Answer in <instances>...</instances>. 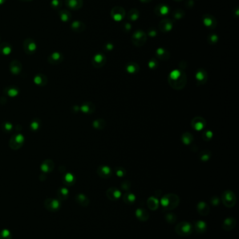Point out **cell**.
<instances>
[{"mask_svg": "<svg viewBox=\"0 0 239 239\" xmlns=\"http://www.w3.org/2000/svg\"><path fill=\"white\" fill-rule=\"evenodd\" d=\"M168 83L175 90H182L186 84V73L182 70L175 69L168 76Z\"/></svg>", "mask_w": 239, "mask_h": 239, "instance_id": "cell-1", "label": "cell"}, {"mask_svg": "<svg viewBox=\"0 0 239 239\" xmlns=\"http://www.w3.org/2000/svg\"><path fill=\"white\" fill-rule=\"evenodd\" d=\"M180 199L178 196L174 194H168L161 199V204L165 209L173 210L178 206Z\"/></svg>", "mask_w": 239, "mask_h": 239, "instance_id": "cell-2", "label": "cell"}, {"mask_svg": "<svg viewBox=\"0 0 239 239\" xmlns=\"http://www.w3.org/2000/svg\"><path fill=\"white\" fill-rule=\"evenodd\" d=\"M193 225L191 223L186 222H182L177 224L175 226V232L179 236H187L193 231Z\"/></svg>", "mask_w": 239, "mask_h": 239, "instance_id": "cell-3", "label": "cell"}, {"mask_svg": "<svg viewBox=\"0 0 239 239\" xmlns=\"http://www.w3.org/2000/svg\"><path fill=\"white\" fill-rule=\"evenodd\" d=\"M25 142V137L20 133H16L13 135L9 140V147L14 151L19 150Z\"/></svg>", "mask_w": 239, "mask_h": 239, "instance_id": "cell-4", "label": "cell"}, {"mask_svg": "<svg viewBox=\"0 0 239 239\" xmlns=\"http://www.w3.org/2000/svg\"><path fill=\"white\" fill-rule=\"evenodd\" d=\"M222 200L223 204L227 208L234 207L236 203V197L231 190H226L222 193Z\"/></svg>", "mask_w": 239, "mask_h": 239, "instance_id": "cell-5", "label": "cell"}, {"mask_svg": "<svg viewBox=\"0 0 239 239\" xmlns=\"http://www.w3.org/2000/svg\"><path fill=\"white\" fill-rule=\"evenodd\" d=\"M147 41V35L143 31L138 30L133 33L132 36L133 44L137 47H141L145 44Z\"/></svg>", "mask_w": 239, "mask_h": 239, "instance_id": "cell-6", "label": "cell"}, {"mask_svg": "<svg viewBox=\"0 0 239 239\" xmlns=\"http://www.w3.org/2000/svg\"><path fill=\"white\" fill-rule=\"evenodd\" d=\"M23 50L27 55H33L36 50V44L32 39H26L23 42Z\"/></svg>", "mask_w": 239, "mask_h": 239, "instance_id": "cell-7", "label": "cell"}, {"mask_svg": "<svg viewBox=\"0 0 239 239\" xmlns=\"http://www.w3.org/2000/svg\"><path fill=\"white\" fill-rule=\"evenodd\" d=\"M195 80L197 85H203L207 82L208 73L203 69H198L195 73Z\"/></svg>", "mask_w": 239, "mask_h": 239, "instance_id": "cell-8", "label": "cell"}, {"mask_svg": "<svg viewBox=\"0 0 239 239\" xmlns=\"http://www.w3.org/2000/svg\"><path fill=\"white\" fill-rule=\"evenodd\" d=\"M111 16L115 21L119 22V21L122 20L124 18L125 16V11L124 8L118 6V7H115L112 9Z\"/></svg>", "mask_w": 239, "mask_h": 239, "instance_id": "cell-9", "label": "cell"}, {"mask_svg": "<svg viewBox=\"0 0 239 239\" xmlns=\"http://www.w3.org/2000/svg\"><path fill=\"white\" fill-rule=\"evenodd\" d=\"M192 127L194 130L197 131H200L203 130L206 127V121L202 117H196L192 120L191 122Z\"/></svg>", "mask_w": 239, "mask_h": 239, "instance_id": "cell-10", "label": "cell"}, {"mask_svg": "<svg viewBox=\"0 0 239 239\" xmlns=\"http://www.w3.org/2000/svg\"><path fill=\"white\" fill-rule=\"evenodd\" d=\"M97 173L102 178L107 179L112 176V170L107 165H100L97 168Z\"/></svg>", "mask_w": 239, "mask_h": 239, "instance_id": "cell-11", "label": "cell"}, {"mask_svg": "<svg viewBox=\"0 0 239 239\" xmlns=\"http://www.w3.org/2000/svg\"><path fill=\"white\" fill-rule=\"evenodd\" d=\"M106 64V57L102 53H97L92 59V64L95 68H101Z\"/></svg>", "mask_w": 239, "mask_h": 239, "instance_id": "cell-12", "label": "cell"}, {"mask_svg": "<svg viewBox=\"0 0 239 239\" xmlns=\"http://www.w3.org/2000/svg\"><path fill=\"white\" fill-rule=\"evenodd\" d=\"M63 61V55L59 52H54L48 57V62L53 65L59 64Z\"/></svg>", "mask_w": 239, "mask_h": 239, "instance_id": "cell-13", "label": "cell"}, {"mask_svg": "<svg viewBox=\"0 0 239 239\" xmlns=\"http://www.w3.org/2000/svg\"><path fill=\"white\" fill-rule=\"evenodd\" d=\"M23 65L19 60H12L10 65H9V70H10L11 73L14 75H18L22 71Z\"/></svg>", "mask_w": 239, "mask_h": 239, "instance_id": "cell-14", "label": "cell"}, {"mask_svg": "<svg viewBox=\"0 0 239 239\" xmlns=\"http://www.w3.org/2000/svg\"><path fill=\"white\" fill-rule=\"evenodd\" d=\"M96 105L91 102H86L81 104L80 106V111L84 114L86 115H91L96 111Z\"/></svg>", "mask_w": 239, "mask_h": 239, "instance_id": "cell-15", "label": "cell"}, {"mask_svg": "<svg viewBox=\"0 0 239 239\" xmlns=\"http://www.w3.org/2000/svg\"><path fill=\"white\" fill-rule=\"evenodd\" d=\"M55 163L51 159H47L40 165L41 170L44 173H50L54 169Z\"/></svg>", "mask_w": 239, "mask_h": 239, "instance_id": "cell-16", "label": "cell"}, {"mask_svg": "<svg viewBox=\"0 0 239 239\" xmlns=\"http://www.w3.org/2000/svg\"><path fill=\"white\" fill-rule=\"evenodd\" d=\"M107 197L112 201H116L121 197V192L116 188H110L106 192Z\"/></svg>", "mask_w": 239, "mask_h": 239, "instance_id": "cell-17", "label": "cell"}, {"mask_svg": "<svg viewBox=\"0 0 239 239\" xmlns=\"http://www.w3.org/2000/svg\"><path fill=\"white\" fill-rule=\"evenodd\" d=\"M203 22L205 26L210 29L215 28L217 24L215 18L210 15H205L203 18Z\"/></svg>", "mask_w": 239, "mask_h": 239, "instance_id": "cell-18", "label": "cell"}, {"mask_svg": "<svg viewBox=\"0 0 239 239\" xmlns=\"http://www.w3.org/2000/svg\"><path fill=\"white\" fill-rule=\"evenodd\" d=\"M34 82L39 87H44L48 83L47 76L43 73H38L34 77Z\"/></svg>", "mask_w": 239, "mask_h": 239, "instance_id": "cell-19", "label": "cell"}, {"mask_svg": "<svg viewBox=\"0 0 239 239\" xmlns=\"http://www.w3.org/2000/svg\"><path fill=\"white\" fill-rule=\"evenodd\" d=\"M19 94V89L15 85H10L4 88V94L5 97H16Z\"/></svg>", "mask_w": 239, "mask_h": 239, "instance_id": "cell-20", "label": "cell"}, {"mask_svg": "<svg viewBox=\"0 0 239 239\" xmlns=\"http://www.w3.org/2000/svg\"><path fill=\"white\" fill-rule=\"evenodd\" d=\"M236 225V221L234 217H228L226 218L222 224V228L226 231H230L234 229Z\"/></svg>", "mask_w": 239, "mask_h": 239, "instance_id": "cell-21", "label": "cell"}, {"mask_svg": "<svg viewBox=\"0 0 239 239\" xmlns=\"http://www.w3.org/2000/svg\"><path fill=\"white\" fill-rule=\"evenodd\" d=\"M173 28V23L170 19H164L159 23V29L162 32H168Z\"/></svg>", "mask_w": 239, "mask_h": 239, "instance_id": "cell-22", "label": "cell"}, {"mask_svg": "<svg viewBox=\"0 0 239 239\" xmlns=\"http://www.w3.org/2000/svg\"><path fill=\"white\" fill-rule=\"evenodd\" d=\"M197 210L201 215L206 216L210 213V207L204 201H201L197 205Z\"/></svg>", "mask_w": 239, "mask_h": 239, "instance_id": "cell-23", "label": "cell"}, {"mask_svg": "<svg viewBox=\"0 0 239 239\" xmlns=\"http://www.w3.org/2000/svg\"><path fill=\"white\" fill-rule=\"evenodd\" d=\"M65 4L67 7L72 10H78L83 5L82 0H65Z\"/></svg>", "mask_w": 239, "mask_h": 239, "instance_id": "cell-24", "label": "cell"}, {"mask_svg": "<svg viewBox=\"0 0 239 239\" xmlns=\"http://www.w3.org/2000/svg\"><path fill=\"white\" fill-rule=\"evenodd\" d=\"M156 57L162 61H166L170 58V53L165 49L159 48L156 51Z\"/></svg>", "mask_w": 239, "mask_h": 239, "instance_id": "cell-25", "label": "cell"}, {"mask_svg": "<svg viewBox=\"0 0 239 239\" xmlns=\"http://www.w3.org/2000/svg\"><path fill=\"white\" fill-rule=\"evenodd\" d=\"M136 217L140 221L145 222L149 219V214L145 209L139 208V209L136 210Z\"/></svg>", "mask_w": 239, "mask_h": 239, "instance_id": "cell-26", "label": "cell"}, {"mask_svg": "<svg viewBox=\"0 0 239 239\" xmlns=\"http://www.w3.org/2000/svg\"><path fill=\"white\" fill-rule=\"evenodd\" d=\"M140 70V66L136 62L128 63L125 66V71L130 74H136Z\"/></svg>", "mask_w": 239, "mask_h": 239, "instance_id": "cell-27", "label": "cell"}, {"mask_svg": "<svg viewBox=\"0 0 239 239\" xmlns=\"http://www.w3.org/2000/svg\"><path fill=\"white\" fill-rule=\"evenodd\" d=\"M155 13L158 16H164L165 15H167L169 12V8L168 6L164 4H158L154 9Z\"/></svg>", "mask_w": 239, "mask_h": 239, "instance_id": "cell-28", "label": "cell"}, {"mask_svg": "<svg viewBox=\"0 0 239 239\" xmlns=\"http://www.w3.org/2000/svg\"><path fill=\"white\" fill-rule=\"evenodd\" d=\"M194 229L195 231H197L198 234H203L204 232H206L207 229L206 223L202 221V220H198V221L195 223Z\"/></svg>", "mask_w": 239, "mask_h": 239, "instance_id": "cell-29", "label": "cell"}, {"mask_svg": "<svg viewBox=\"0 0 239 239\" xmlns=\"http://www.w3.org/2000/svg\"><path fill=\"white\" fill-rule=\"evenodd\" d=\"M181 140L185 145L189 146V145H191V144L194 142V136H193V135L191 133L186 131V132L183 133V134L182 135Z\"/></svg>", "mask_w": 239, "mask_h": 239, "instance_id": "cell-30", "label": "cell"}, {"mask_svg": "<svg viewBox=\"0 0 239 239\" xmlns=\"http://www.w3.org/2000/svg\"><path fill=\"white\" fill-rule=\"evenodd\" d=\"M107 122L104 119H96L93 122V127L97 130H103L105 128Z\"/></svg>", "mask_w": 239, "mask_h": 239, "instance_id": "cell-31", "label": "cell"}, {"mask_svg": "<svg viewBox=\"0 0 239 239\" xmlns=\"http://www.w3.org/2000/svg\"><path fill=\"white\" fill-rule=\"evenodd\" d=\"M63 182L65 185H72L75 182V177L71 173H67L63 177Z\"/></svg>", "mask_w": 239, "mask_h": 239, "instance_id": "cell-32", "label": "cell"}, {"mask_svg": "<svg viewBox=\"0 0 239 239\" xmlns=\"http://www.w3.org/2000/svg\"><path fill=\"white\" fill-rule=\"evenodd\" d=\"M42 121L39 118H34L30 122V129L32 131H37L41 127Z\"/></svg>", "mask_w": 239, "mask_h": 239, "instance_id": "cell-33", "label": "cell"}, {"mask_svg": "<svg viewBox=\"0 0 239 239\" xmlns=\"http://www.w3.org/2000/svg\"><path fill=\"white\" fill-rule=\"evenodd\" d=\"M12 51V46L8 43H2L0 45V53L4 56H8Z\"/></svg>", "mask_w": 239, "mask_h": 239, "instance_id": "cell-34", "label": "cell"}, {"mask_svg": "<svg viewBox=\"0 0 239 239\" xmlns=\"http://www.w3.org/2000/svg\"><path fill=\"white\" fill-rule=\"evenodd\" d=\"M211 157H212V152L208 149L203 150L199 154V159L202 162H208V160H210Z\"/></svg>", "mask_w": 239, "mask_h": 239, "instance_id": "cell-35", "label": "cell"}, {"mask_svg": "<svg viewBox=\"0 0 239 239\" xmlns=\"http://www.w3.org/2000/svg\"><path fill=\"white\" fill-rule=\"evenodd\" d=\"M147 205L148 207L151 209L152 210H157L158 208V205H159V202L158 201V199L155 197H151L148 199L147 200Z\"/></svg>", "mask_w": 239, "mask_h": 239, "instance_id": "cell-36", "label": "cell"}, {"mask_svg": "<svg viewBox=\"0 0 239 239\" xmlns=\"http://www.w3.org/2000/svg\"><path fill=\"white\" fill-rule=\"evenodd\" d=\"M72 29L76 32H81L85 29V24L81 21H75L72 24Z\"/></svg>", "mask_w": 239, "mask_h": 239, "instance_id": "cell-37", "label": "cell"}, {"mask_svg": "<svg viewBox=\"0 0 239 239\" xmlns=\"http://www.w3.org/2000/svg\"><path fill=\"white\" fill-rule=\"evenodd\" d=\"M136 197L132 193L127 192L123 196V200L125 204H132L136 201Z\"/></svg>", "mask_w": 239, "mask_h": 239, "instance_id": "cell-38", "label": "cell"}, {"mask_svg": "<svg viewBox=\"0 0 239 239\" xmlns=\"http://www.w3.org/2000/svg\"><path fill=\"white\" fill-rule=\"evenodd\" d=\"M1 129L5 133H10L14 129L13 124L9 121H4L1 125Z\"/></svg>", "mask_w": 239, "mask_h": 239, "instance_id": "cell-39", "label": "cell"}, {"mask_svg": "<svg viewBox=\"0 0 239 239\" xmlns=\"http://www.w3.org/2000/svg\"><path fill=\"white\" fill-rule=\"evenodd\" d=\"M140 16L139 11L136 9H131L128 13L127 18L128 19L131 21H136L138 19Z\"/></svg>", "mask_w": 239, "mask_h": 239, "instance_id": "cell-40", "label": "cell"}, {"mask_svg": "<svg viewBox=\"0 0 239 239\" xmlns=\"http://www.w3.org/2000/svg\"><path fill=\"white\" fill-rule=\"evenodd\" d=\"M76 199L79 204L82 205V206H86L88 204V199L84 194H78L77 196H76Z\"/></svg>", "mask_w": 239, "mask_h": 239, "instance_id": "cell-41", "label": "cell"}, {"mask_svg": "<svg viewBox=\"0 0 239 239\" xmlns=\"http://www.w3.org/2000/svg\"><path fill=\"white\" fill-rule=\"evenodd\" d=\"M213 133L210 130H204L203 134H202V139H203L204 141H210L213 139Z\"/></svg>", "mask_w": 239, "mask_h": 239, "instance_id": "cell-42", "label": "cell"}, {"mask_svg": "<svg viewBox=\"0 0 239 239\" xmlns=\"http://www.w3.org/2000/svg\"><path fill=\"white\" fill-rule=\"evenodd\" d=\"M60 17L61 18V20L64 22H67L70 20L71 18V14L69 11H67L66 10H63L60 12Z\"/></svg>", "mask_w": 239, "mask_h": 239, "instance_id": "cell-43", "label": "cell"}, {"mask_svg": "<svg viewBox=\"0 0 239 239\" xmlns=\"http://www.w3.org/2000/svg\"><path fill=\"white\" fill-rule=\"evenodd\" d=\"M165 218L169 224H174L177 221V217L174 213H167L165 215Z\"/></svg>", "mask_w": 239, "mask_h": 239, "instance_id": "cell-44", "label": "cell"}, {"mask_svg": "<svg viewBox=\"0 0 239 239\" xmlns=\"http://www.w3.org/2000/svg\"><path fill=\"white\" fill-rule=\"evenodd\" d=\"M114 171H115V173L116 174V176L119 178L124 177L125 175H126V171H125L124 168L121 167H115Z\"/></svg>", "mask_w": 239, "mask_h": 239, "instance_id": "cell-45", "label": "cell"}, {"mask_svg": "<svg viewBox=\"0 0 239 239\" xmlns=\"http://www.w3.org/2000/svg\"><path fill=\"white\" fill-rule=\"evenodd\" d=\"M158 66V62H157V60L154 59V58H152V59L150 60L148 62V66L149 69H151L152 70H155L157 69V67Z\"/></svg>", "mask_w": 239, "mask_h": 239, "instance_id": "cell-46", "label": "cell"}, {"mask_svg": "<svg viewBox=\"0 0 239 239\" xmlns=\"http://www.w3.org/2000/svg\"><path fill=\"white\" fill-rule=\"evenodd\" d=\"M131 183L129 180H124L121 183V188L124 191H128L131 188Z\"/></svg>", "mask_w": 239, "mask_h": 239, "instance_id": "cell-47", "label": "cell"}, {"mask_svg": "<svg viewBox=\"0 0 239 239\" xmlns=\"http://www.w3.org/2000/svg\"><path fill=\"white\" fill-rule=\"evenodd\" d=\"M68 190L65 188H60L58 191V194L60 197H66L68 195Z\"/></svg>", "mask_w": 239, "mask_h": 239, "instance_id": "cell-48", "label": "cell"}, {"mask_svg": "<svg viewBox=\"0 0 239 239\" xmlns=\"http://www.w3.org/2000/svg\"><path fill=\"white\" fill-rule=\"evenodd\" d=\"M218 41V36L216 35H210L208 37V41L210 44H214Z\"/></svg>", "mask_w": 239, "mask_h": 239, "instance_id": "cell-49", "label": "cell"}, {"mask_svg": "<svg viewBox=\"0 0 239 239\" xmlns=\"http://www.w3.org/2000/svg\"><path fill=\"white\" fill-rule=\"evenodd\" d=\"M184 15H185L184 12H182V10L178 9V10H175L174 11L173 17L175 18V19H180V18H182V17H184Z\"/></svg>", "mask_w": 239, "mask_h": 239, "instance_id": "cell-50", "label": "cell"}, {"mask_svg": "<svg viewBox=\"0 0 239 239\" xmlns=\"http://www.w3.org/2000/svg\"><path fill=\"white\" fill-rule=\"evenodd\" d=\"M210 202H211V204H212L213 206H218L220 204V199L218 197L214 196V197H213L212 198H211Z\"/></svg>", "mask_w": 239, "mask_h": 239, "instance_id": "cell-51", "label": "cell"}, {"mask_svg": "<svg viewBox=\"0 0 239 239\" xmlns=\"http://www.w3.org/2000/svg\"><path fill=\"white\" fill-rule=\"evenodd\" d=\"M60 0H53L51 2V7L54 8H58L60 7Z\"/></svg>", "mask_w": 239, "mask_h": 239, "instance_id": "cell-52", "label": "cell"}, {"mask_svg": "<svg viewBox=\"0 0 239 239\" xmlns=\"http://www.w3.org/2000/svg\"><path fill=\"white\" fill-rule=\"evenodd\" d=\"M105 48L107 50H109H109H112V49L114 48V45H113L112 44H109H109H107L105 45Z\"/></svg>", "mask_w": 239, "mask_h": 239, "instance_id": "cell-53", "label": "cell"}, {"mask_svg": "<svg viewBox=\"0 0 239 239\" xmlns=\"http://www.w3.org/2000/svg\"><path fill=\"white\" fill-rule=\"evenodd\" d=\"M124 27V29H125V30H127V31H128V30H130V29H131V24H130L129 23H125V24H124V27Z\"/></svg>", "mask_w": 239, "mask_h": 239, "instance_id": "cell-54", "label": "cell"}, {"mask_svg": "<svg viewBox=\"0 0 239 239\" xmlns=\"http://www.w3.org/2000/svg\"><path fill=\"white\" fill-rule=\"evenodd\" d=\"M149 35L151 36H155L156 35H157V32H156V30L151 29L149 32Z\"/></svg>", "mask_w": 239, "mask_h": 239, "instance_id": "cell-55", "label": "cell"}, {"mask_svg": "<svg viewBox=\"0 0 239 239\" xmlns=\"http://www.w3.org/2000/svg\"><path fill=\"white\" fill-rule=\"evenodd\" d=\"M73 110H74V112L77 113L78 111H80V107L78 106H74V107H73Z\"/></svg>", "mask_w": 239, "mask_h": 239, "instance_id": "cell-56", "label": "cell"}, {"mask_svg": "<svg viewBox=\"0 0 239 239\" xmlns=\"http://www.w3.org/2000/svg\"><path fill=\"white\" fill-rule=\"evenodd\" d=\"M2 234H3V236H8V234H9L8 231H7V230H4V231H3Z\"/></svg>", "mask_w": 239, "mask_h": 239, "instance_id": "cell-57", "label": "cell"}, {"mask_svg": "<svg viewBox=\"0 0 239 239\" xmlns=\"http://www.w3.org/2000/svg\"><path fill=\"white\" fill-rule=\"evenodd\" d=\"M140 1H141V2H145V3H147V2H151L152 0H140Z\"/></svg>", "mask_w": 239, "mask_h": 239, "instance_id": "cell-58", "label": "cell"}, {"mask_svg": "<svg viewBox=\"0 0 239 239\" xmlns=\"http://www.w3.org/2000/svg\"><path fill=\"white\" fill-rule=\"evenodd\" d=\"M5 2V0H0V4H2Z\"/></svg>", "mask_w": 239, "mask_h": 239, "instance_id": "cell-59", "label": "cell"}, {"mask_svg": "<svg viewBox=\"0 0 239 239\" xmlns=\"http://www.w3.org/2000/svg\"><path fill=\"white\" fill-rule=\"evenodd\" d=\"M175 1H181V0H175Z\"/></svg>", "mask_w": 239, "mask_h": 239, "instance_id": "cell-60", "label": "cell"}]
</instances>
